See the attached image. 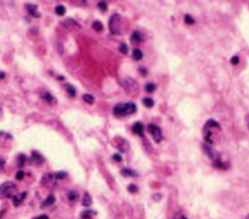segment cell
Segmentation results:
<instances>
[{
	"label": "cell",
	"instance_id": "cell-29",
	"mask_svg": "<svg viewBox=\"0 0 249 219\" xmlns=\"http://www.w3.org/2000/svg\"><path fill=\"white\" fill-rule=\"evenodd\" d=\"M121 174H122V176H133L134 174H133V171L132 170H129V169H122L121 170Z\"/></svg>",
	"mask_w": 249,
	"mask_h": 219
},
{
	"label": "cell",
	"instance_id": "cell-38",
	"mask_svg": "<svg viewBox=\"0 0 249 219\" xmlns=\"http://www.w3.org/2000/svg\"><path fill=\"white\" fill-rule=\"evenodd\" d=\"M139 72L142 74V76H147L148 70H147V69H144V67H139Z\"/></svg>",
	"mask_w": 249,
	"mask_h": 219
},
{
	"label": "cell",
	"instance_id": "cell-15",
	"mask_svg": "<svg viewBox=\"0 0 249 219\" xmlns=\"http://www.w3.org/2000/svg\"><path fill=\"white\" fill-rule=\"evenodd\" d=\"M64 88L66 90V92L70 94L71 97H75V96H76V88H75L73 86H71V85H68V83H65V85H64Z\"/></svg>",
	"mask_w": 249,
	"mask_h": 219
},
{
	"label": "cell",
	"instance_id": "cell-37",
	"mask_svg": "<svg viewBox=\"0 0 249 219\" xmlns=\"http://www.w3.org/2000/svg\"><path fill=\"white\" fill-rule=\"evenodd\" d=\"M238 63H239V58L237 56V55H234L232 59H231V64H232V65H237Z\"/></svg>",
	"mask_w": 249,
	"mask_h": 219
},
{
	"label": "cell",
	"instance_id": "cell-26",
	"mask_svg": "<svg viewBox=\"0 0 249 219\" xmlns=\"http://www.w3.org/2000/svg\"><path fill=\"white\" fill-rule=\"evenodd\" d=\"M94 213H95L94 211H86V212L82 213V218H83V219H91Z\"/></svg>",
	"mask_w": 249,
	"mask_h": 219
},
{
	"label": "cell",
	"instance_id": "cell-13",
	"mask_svg": "<svg viewBox=\"0 0 249 219\" xmlns=\"http://www.w3.org/2000/svg\"><path fill=\"white\" fill-rule=\"evenodd\" d=\"M55 202V197L53 196V195H50V196H48V198H45L44 200V202L42 203V206H40V208L42 209H45V208H48V207H50L53 203Z\"/></svg>",
	"mask_w": 249,
	"mask_h": 219
},
{
	"label": "cell",
	"instance_id": "cell-17",
	"mask_svg": "<svg viewBox=\"0 0 249 219\" xmlns=\"http://www.w3.org/2000/svg\"><path fill=\"white\" fill-rule=\"evenodd\" d=\"M120 141H121V143H122V145H118V143H117L118 149H120V151H122V152H127V151L129 149L128 142H127V141H124V140H122V138H120Z\"/></svg>",
	"mask_w": 249,
	"mask_h": 219
},
{
	"label": "cell",
	"instance_id": "cell-21",
	"mask_svg": "<svg viewBox=\"0 0 249 219\" xmlns=\"http://www.w3.org/2000/svg\"><path fill=\"white\" fill-rule=\"evenodd\" d=\"M92 26H93V28L95 29L97 32H103V29H104V26H103V23L100 22V21H94Z\"/></svg>",
	"mask_w": 249,
	"mask_h": 219
},
{
	"label": "cell",
	"instance_id": "cell-7",
	"mask_svg": "<svg viewBox=\"0 0 249 219\" xmlns=\"http://www.w3.org/2000/svg\"><path fill=\"white\" fill-rule=\"evenodd\" d=\"M26 196H27V192H26V191L15 195V196L12 197V203H14V206H15V207L21 206V203L23 202V200L26 198Z\"/></svg>",
	"mask_w": 249,
	"mask_h": 219
},
{
	"label": "cell",
	"instance_id": "cell-34",
	"mask_svg": "<svg viewBox=\"0 0 249 219\" xmlns=\"http://www.w3.org/2000/svg\"><path fill=\"white\" fill-rule=\"evenodd\" d=\"M23 177H25V171H22V170H19L16 173V179L17 180H22Z\"/></svg>",
	"mask_w": 249,
	"mask_h": 219
},
{
	"label": "cell",
	"instance_id": "cell-30",
	"mask_svg": "<svg viewBox=\"0 0 249 219\" xmlns=\"http://www.w3.org/2000/svg\"><path fill=\"white\" fill-rule=\"evenodd\" d=\"M98 8L102 10V11H106V10H108V4L104 3V1H99L98 3Z\"/></svg>",
	"mask_w": 249,
	"mask_h": 219
},
{
	"label": "cell",
	"instance_id": "cell-36",
	"mask_svg": "<svg viewBox=\"0 0 249 219\" xmlns=\"http://www.w3.org/2000/svg\"><path fill=\"white\" fill-rule=\"evenodd\" d=\"M112 159H114V161H116V162H122V157L120 156V154H117V153H115L114 156H112Z\"/></svg>",
	"mask_w": 249,
	"mask_h": 219
},
{
	"label": "cell",
	"instance_id": "cell-3",
	"mask_svg": "<svg viewBox=\"0 0 249 219\" xmlns=\"http://www.w3.org/2000/svg\"><path fill=\"white\" fill-rule=\"evenodd\" d=\"M109 29L112 34H120L121 33V16L118 14H115L110 17L109 20Z\"/></svg>",
	"mask_w": 249,
	"mask_h": 219
},
{
	"label": "cell",
	"instance_id": "cell-27",
	"mask_svg": "<svg viewBox=\"0 0 249 219\" xmlns=\"http://www.w3.org/2000/svg\"><path fill=\"white\" fill-rule=\"evenodd\" d=\"M77 198H78V193H77L76 191H71L68 193V200L71 201V202H75Z\"/></svg>",
	"mask_w": 249,
	"mask_h": 219
},
{
	"label": "cell",
	"instance_id": "cell-12",
	"mask_svg": "<svg viewBox=\"0 0 249 219\" xmlns=\"http://www.w3.org/2000/svg\"><path fill=\"white\" fill-rule=\"evenodd\" d=\"M26 10L28 11L31 16H33V17H40V14L37 11V6H35V5L27 4V5H26Z\"/></svg>",
	"mask_w": 249,
	"mask_h": 219
},
{
	"label": "cell",
	"instance_id": "cell-31",
	"mask_svg": "<svg viewBox=\"0 0 249 219\" xmlns=\"http://www.w3.org/2000/svg\"><path fill=\"white\" fill-rule=\"evenodd\" d=\"M185 22L187 25H193L194 20H193V17H191V15H185Z\"/></svg>",
	"mask_w": 249,
	"mask_h": 219
},
{
	"label": "cell",
	"instance_id": "cell-39",
	"mask_svg": "<svg viewBox=\"0 0 249 219\" xmlns=\"http://www.w3.org/2000/svg\"><path fill=\"white\" fill-rule=\"evenodd\" d=\"M4 167H5V162L4 161H0V171L4 169Z\"/></svg>",
	"mask_w": 249,
	"mask_h": 219
},
{
	"label": "cell",
	"instance_id": "cell-9",
	"mask_svg": "<svg viewBox=\"0 0 249 219\" xmlns=\"http://www.w3.org/2000/svg\"><path fill=\"white\" fill-rule=\"evenodd\" d=\"M144 40V35L142 34L140 32H138V31H134L133 33H132V35H131V42L132 43H134V44H139V43H142Z\"/></svg>",
	"mask_w": 249,
	"mask_h": 219
},
{
	"label": "cell",
	"instance_id": "cell-10",
	"mask_svg": "<svg viewBox=\"0 0 249 219\" xmlns=\"http://www.w3.org/2000/svg\"><path fill=\"white\" fill-rule=\"evenodd\" d=\"M61 25H64V27H67V28H81L80 23L72 19H67L66 21H62Z\"/></svg>",
	"mask_w": 249,
	"mask_h": 219
},
{
	"label": "cell",
	"instance_id": "cell-11",
	"mask_svg": "<svg viewBox=\"0 0 249 219\" xmlns=\"http://www.w3.org/2000/svg\"><path fill=\"white\" fill-rule=\"evenodd\" d=\"M132 131L134 133H137L138 136H143V132H144V126H143V124L142 122H134V125L132 127Z\"/></svg>",
	"mask_w": 249,
	"mask_h": 219
},
{
	"label": "cell",
	"instance_id": "cell-43",
	"mask_svg": "<svg viewBox=\"0 0 249 219\" xmlns=\"http://www.w3.org/2000/svg\"><path fill=\"white\" fill-rule=\"evenodd\" d=\"M247 125H248V129H249V119H248V122H247Z\"/></svg>",
	"mask_w": 249,
	"mask_h": 219
},
{
	"label": "cell",
	"instance_id": "cell-20",
	"mask_svg": "<svg viewBox=\"0 0 249 219\" xmlns=\"http://www.w3.org/2000/svg\"><path fill=\"white\" fill-rule=\"evenodd\" d=\"M26 162H27V157L25 154H20L17 157V165H19L20 168H22L23 165L26 164Z\"/></svg>",
	"mask_w": 249,
	"mask_h": 219
},
{
	"label": "cell",
	"instance_id": "cell-23",
	"mask_svg": "<svg viewBox=\"0 0 249 219\" xmlns=\"http://www.w3.org/2000/svg\"><path fill=\"white\" fill-rule=\"evenodd\" d=\"M155 88H156V86H155V83H153V82H149V83L145 85V91L148 93L154 92V91H155Z\"/></svg>",
	"mask_w": 249,
	"mask_h": 219
},
{
	"label": "cell",
	"instance_id": "cell-33",
	"mask_svg": "<svg viewBox=\"0 0 249 219\" xmlns=\"http://www.w3.org/2000/svg\"><path fill=\"white\" fill-rule=\"evenodd\" d=\"M120 51L122 53V54H127V53H128V47H127V44H124V43L120 44Z\"/></svg>",
	"mask_w": 249,
	"mask_h": 219
},
{
	"label": "cell",
	"instance_id": "cell-28",
	"mask_svg": "<svg viewBox=\"0 0 249 219\" xmlns=\"http://www.w3.org/2000/svg\"><path fill=\"white\" fill-rule=\"evenodd\" d=\"M214 167L220 168V169H226V168H227V165H225L221 161H219V159H216V161L214 162Z\"/></svg>",
	"mask_w": 249,
	"mask_h": 219
},
{
	"label": "cell",
	"instance_id": "cell-41",
	"mask_svg": "<svg viewBox=\"0 0 249 219\" xmlns=\"http://www.w3.org/2000/svg\"><path fill=\"white\" fill-rule=\"evenodd\" d=\"M5 77V72H0V80Z\"/></svg>",
	"mask_w": 249,
	"mask_h": 219
},
{
	"label": "cell",
	"instance_id": "cell-4",
	"mask_svg": "<svg viewBox=\"0 0 249 219\" xmlns=\"http://www.w3.org/2000/svg\"><path fill=\"white\" fill-rule=\"evenodd\" d=\"M148 131H149V133L153 136V138L154 141L156 142V143H160L163 140V131H161V129H160L158 125H154V124H149L148 125Z\"/></svg>",
	"mask_w": 249,
	"mask_h": 219
},
{
	"label": "cell",
	"instance_id": "cell-32",
	"mask_svg": "<svg viewBox=\"0 0 249 219\" xmlns=\"http://www.w3.org/2000/svg\"><path fill=\"white\" fill-rule=\"evenodd\" d=\"M66 173L65 171H59V173H56L55 174V179L56 180H60V179H64V177H66Z\"/></svg>",
	"mask_w": 249,
	"mask_h": 219
},
{
	"label": "cell",
	"instance_id": "cell-19",
	"mask_svg": "<svg viewBox=\"0 0 249 219\" xmlns=\"http://www.w3.org/2000/svg\"><path fill=\"white\" fill-rule=\"evenodd\" d=\"M82 203H83V206H86V207L92 204V197H91V195L88 192H86L84 196H83V202Z\"/></svg>",
	"mask_w": 249,
	"mask_h": 219
},
{
	"label": "cell",
	"instance_id": "cell-14",
	"mask_svg": "<svg viewBox=\"0 0 249 219\" xmlns=\"http://www.w3.org/2000/svg\"><path fill=\"white\" fill-rule=\"evenodd\" d=\"M32 161H33L35 164H42V163H44V158L40 156L39 152L33 151V152H32Z\"/></svg>",
	"mask_w": 249,
	"mask_h": 219
},
{
	"label": "cell",
	"instance_id": "cell-18",
	"mask_svg": "<svg viewBox=\"0 0 249 219\" xmlns=\"http://www.w3.org/2000/svg\"><path fill=\"white\" fill-rule=\"evenodd\" d=\"M82 99L84 100V102L87 103V104H93L94 103V97L92 96V94H89V93H86V94H83V97H82Z\"/></svg>",
	"mask_w": 249,
	"mask_h": 219
},
{
	"label": "cell",
	"instance_id": "cell-24",
	"mask_svg": "<svg viewBox=\"0 0 249 219\" xmlns=\"http://www.w3.org/2000/svg\"><path fill=\"white\" fill-rule=\"evenodd\" d=\"M42 97H43L44 100H46V102H49V103L54 102V98H53V96H51L49 92H44L43 94H42Z\"/></svg>",
	"mask_w": 249,
	"mask_h": 219
},
{
	"label": "cell",
	"instance_id": "cell-25",
	"mask_svg": "<svg viewBox=\"0 0 249 219\" xmlns=\"http://www.w3.org/2000/svg\"><path fill=\"white\" fill-rule=\"evenodd\" d=\"M143 104L147 106V108H151L154 105V100L151 98H143Z\"/></svg>",
	"mask_w": 249,
	"mask_h": 219
},
{
	"label": "cell",
	"instance_id": "cell-8",
	"mask_svg": "<svg viewBox=\"0 0 249 219\" xmlns=\"http://www.w3.org/2000/svg\"><path fill=\"white\" fill-rule=\"evenodd\" d=\"M203 149L206 152V156L209 157L212 162H215L216 159H217V154H216V152L211 148L210 146H208V145H203Z\"/></svg>",
	"mask_w": 249,
	"mask_h": 219
},
{
	"label": "cell",
	"instance_id": "cell-16",
	"mask_svg": "<svg viewBox=\"0 0 249 219\" xmlns=\"http://www.w3.org/2000/svg\"><path fill=\"white\" fill-rule=\"evenodd\" d=\"M132 58H133V60L139 61V60H142V58H143V53H142V50H139V49H134L132 53Z\"/></svg>",
	"mask_w": 249,
	"mask_h": 219
},
{
	"label": "cell",
	"instance_id": "cell-22",
	"mask_svg": "<svg viewBox=\"0 0 249 219\" xmlns=\"http://www.w3.org/2000/svg\"><path fill=\"white\" fill-rule=\"evenodd\" d=\"M55 13L59 16H64L65 13H66V9H65V6H62V5H57V6L55 8Z\"/></svg>",
	"mask_w": 249,
	"mask_h": 219
},
{
	"label": "cell",
	"instance_id": "cell-2",
	"mask_svg": "<svg viewBox=\"0 0 249 219\" xmlns=\"http://www.w3.org/2000/svg\"><path fill=\"white\" fill-rule=\"evenodd\" d=\"M17 195V186L11 181H6L0 185V198H12Z\"/></svg>",
	"mask_w": 249,
	"mask_h": 219
},
{
	"label": "cell",
	"instance_id": "cell-42",
	"mask_svg": "<svg viewBox=\"0 0 249 219\" xmlns=\"http://www.w3.org/2000/svg\"><path fill=\"white\" fill-rule=\"evenodd\" d=\"M153 198H155V200H159V198H160V195H156V196H153Z\"/></svg>",
	"mask_w": 249,
	"mask_h": 219
},
{
	"label": "cell",
	"instance_id": "cell-35",
	"mask_svg": "<svg viewBox=\"0 0 249 219\" xmlns=\"http://www.w3.org/2000/svg\"><path fill=\"white\" fill-rule=\"evenodd\" d=\"M128 191L131 192V193H136V192L138 191V187L132 184V185H129V186H128Z\"/></svg>",
	"mask_w": 249,
	"mask_h": 219
},
{
	"label": "cell",
	"instance_id": "cell-40",
	"mask_svg": "<svg viewBox=\"0 0 249 219\" xmlns=\"http://www.w3.org/2000/svg\"><path fill=\"white\" fill-rule=\"evenodd\" d=\"M34 219H49L46 216H40V217H37V218H34Z\"/></svg>",
	"mask_w": 249,
	"mask_h": 219
},
{
	"label": "cell",
	"instance_id": "cell-44",
	"mask_svg": "<svg viewBox=\"0 0 249 219\" xmlns=\"http://www.w3.org/2000/svg\"><path fill=\"white\" fill-rule=\"evenodd\" d=\"M182 219H187V218H185V217H182Z\"/></svg>",
	"mask_w": 249,
	"mask_h": 219
},
{
	"label": "cell",
	"instance_id": "cell-5",
	"mask_svg": "<svg viewBox=\"0 0 249 219\" xmlns=\"http://www.w3.org/2000/svg\"><path fill=\"white\" fill-rule=\"evenodd\" d=\"M55 175L51 174V173H48L43 176V179H42V186H48V187H54L55 186Z\"/></svg>",
	"mask_w": 249,
	"mask_h": 219
},
{
	"label": "cell",
	"instance_id": "cell-1",
	"mask_svg": "<svg viewBox=\"0 0 249 219\" xmlns=\"http://www.w3.org/2000/svg\"><path fill=\"white\" fill-rule=\"evenodd\" d=\"M137 110V106L133 102H128L124 104H117L116 106H114L112 109V113H114L116 116H123V115H129L136 113Z\"/></svg>",
	"mask_w": 249,
	"mask_h": 219
},
{
	"label": "cell",
	"instance_id": "cell-6",
	"mask_svg": "<svg viewBox=\"0 0 249 219\" xmlns=\"http://www.w3.org/2000/svg\"><path fill=\"white\" fill-rule=\"evenodd\" d=\"M122 87L126 90L127 92H134V88L138 91V85L137 82L132 79H124V81L122 82Z\"/></svg>",
	"mask_w": 249,
	"mask_h": 219
}]
</instances>
